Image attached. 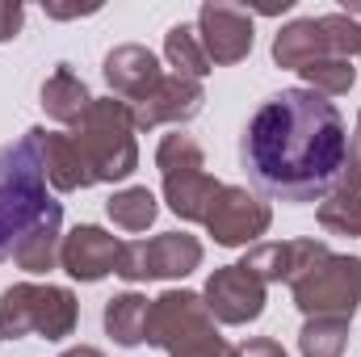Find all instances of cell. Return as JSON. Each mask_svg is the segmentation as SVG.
Masks as SVG:
<instances>
[{
    "label": "cell",
    "mask_w": 361,
    "mask_h": 357,
    "mask_svg": "<svg viewBox=\"0 0 361 357\" xmlns=\"http://www.w3.org/2000/svg\"><path fill=\"white\" fill-rule=\"evenodd\" d=\"M349 156V131L336 101L311 89H281L252 114L240 160L248 177L281 202H319L336 189Z\"/></svg>",
    "instance_id": "6da1fadb"
},
{
    "label": "cell",
    "mask_w": 361,
    "mask_h": 357,
    "mask_svg": "<svg viewBox=\"0 0 361 357\" xmlns=\"http://www.w3.org/2000/svg\"><path fill=\"white\" fill-rule=\"evenodd\" d=\"M51 202L55 198L47 193V177L30 135H21L17 143H4L0 147V261L13 257L17 240Z\"/></svg>",
    "instance_id": "7a4b0ae2"
},
{
    "label": "cell",
    "mask_w": 361,
    "mask_h": 357,
    "mask_svg": "<svg viewBox=\"0 0 361 357\" xmlns=\"http://www.w3.org/2000/svg\"><path fill=\"white\" fill-rule=\"evenodd\" d=\"M76 147L89 160L92 181H126L139 169V143H135V114L118 97H92L85 122L72 131Z\"/></svg>",
    "instance_id": "3957f363"
},
{
    "label": "cell",
    "mask_w": 361,
    "mask_h": 357,
    "mask_svg": "<svg viewBox=\"0 0 361 357\" xmlns=\"http://www.w3.org/2000/svg\"><path fill=\"white\" fill-rule=\"evenodd\" d=\"M294 290V307L311 320V315H332V320H353L361 307V257L349 253H328L324 261L298 273L290 282Z\"/></svg>",
    "instance_id": "277c9868"
},
{
    "label": "cell",
    "mask_w": 361,
    "mask_h": 357,
    "mask_svg": "<svg viewBox=\"0 0 361 357\" xmlns=\"http://www.w3.org/2000/svg\"><path fill=\"white\" fill-rule=\"evenodd\" d=\"M197 265H202V240L189 231H164L156 240L122 244L118 277L122 282H173V277H189Z\"/></svg>",
    "instance_id": "5b68a950"
},
{
    "label": "cell",
    "mask_w": 361,
    "mask_h": 357,
    "mask_svg": "<svg viewBox=\"0 0 361 357\" xmlns=\"http://www.w3.org/2000/svg\"><path fill=\"white\" fill-rule=\"evenodd\" d=\"M210 332H219V328H214V315H210V307L197 290H164L160 298H152L147 345H156L164 353H177L189 341L210 337Z\"/></svg>",
    "instance_id": "8992f818"
},
{
    "label": "cell",
    "mask_w": 361,
    "mask_h": 357,
    "mask_svg": "<svg viewBox=\"0 0 361 357\" xmlns=\"http://www.w3.org/2000/svg\"><path fill=\"white\" fill-rule=\"evenodd\" d=\"M273 223V210L269 202L248 189V185H223L210 214H206V231L214 236V244L223 248H248L257 244Z\"/></svg>",
    "instance_id": "52a82bcc"
},
{
    "label": "cell",
    "mask_w": 361,
    "mask_h": 357,
    "mask_svg": "<svg viewBox=\"0 0 361 357\" xmlns=\"http://www.w3.org/2000/svg\"><path fill=\"white\" fill-rule=\"evenodd\" d=\"M197 38H202V51H206L210 63L231 68V63H240V59L252 55L257 25H252L248 8L227 4V0H206L197 8Z\"/></svg>",
    "instance_id": "ba28073f"
},
{
    "label": "cell",
    "mask_w": 361,
    "mask_h": 357,
    "mask_svg": "<svg viewBox=\"0 0 361 357\" xmlns=\"http://www.w3.org/2000/svg\"><path fill=\"white\" fill-rule=\"evenodd\" d=\"M265 290H269V286L257 282L244 265H223L206 277L202 298H206L214 324L240 328V324H252V320L265 315Z\"/></svg>",
    "instance_id": "9c48e42d"
},
{
    "label": "cell",
    "mask_w": 361,
    "mask_h": 357,
    "mask_svg": "<svg viewBox=\"0 0 361 357\" xmlns=\"http://www.w3.org/2000/svg\"><path fill=\"white\" fill-rule=\"evenodd\" d=\"M118 257H122V240L109 236L97 223H80L63 236L59 248V269L76 282H101L109 273H118Z\"/></svg>",
    "instance_id": "30bf717a"
},
{
    "label": "cell",
    "mask_w": 361,
    "mask_h": 357,
    "mask_svg": "<svg viewBox=\"0 0 361 357\" xmlns=\"http://www.w3.org/2000/svg\"><path fill=\"white\" fill-rule=\"evenodd\" d=\"M328 257V244L324 240H315V236H298V240H269V244H252L248 253H244V261L240 265L248 269L257 282H294L298 273H307V269L315 265V261H324Z\"/></svg>",
    "instance_id": "8fae6325"
},
{
    "label": "cell",
    "mask_w": 361,
    "mask_h": 357,
    "mask_svg": "<svg viewBox=\"0 0 361 357\" xmlns=\"http://www.w3.org/2000/svg\"><path fill=\"white\" fill-rule=\"evenodd\" d=\"M206 105L202 80H185V76H164L156 92H147L139 105H130L135 114V131H156V126H180L193 122Z\"/></svg>",
    "instance_id": "7c38bea8"
},
{
    "label": "cell",
    "mask_w": 361,
    "mask_h": 357,
    "mask_svg": "<svg viewBox=\"0 0 361 357\" xmlns=\"http://www.w3.org/2000/svg\"><path fill=\"white\" fill-rule=\"evenodd\" d=\"M101 76H105V85H109V97H118V101H126V105H139L147 92H156V85L164 80V68H160V59H156L147 47L122 42V47H114V51L105 55Z\"/></svg>",
    "instance_id": "4fadbf2b"
},
{
    "label": "cell",
    "mask_w": 361,
    "mask_h": 357,
    "mask_svg": "<svg viewBox=\"0 0 361 357\" xmlns=\"http://www.w3.org/2000/svg\"><path fill=\"white\" fill-rule=\"evenodd\" d=\"M25 135H30V143H34V152H38V164H42L47 185H55L59 193H76V189L97 185L92 173H89V160H85V152L76 147L72 135L47 131V126H30Z\"/></svg>",
    "instance_id": "5bb4252c"
},
{
    "label": "cell",
    "mask_w": 361,
    "mask_h": 357,
    "mask_svg": "<svg viewBox=\"0 0 361 357\" xmlns=\"http://www.w3.org/2000/svg\"><path fill=\"white\" fill-rule=\"evenodd\" d=\"M59 248H63V206L51 202L30 223V231L17 240L13 261H17V269H25V273H51V269H59Z\"/></svg>",
    "instance_id": "9a60e30c"
},
{
    "label": "cell",
    "mask_w": 361,
    "mask_h": 357,
    "mask_svg": "<svg viewBox=\"0 0 361 357\" xmlns=\"http://www.w3.org/2000/svg\"><path fill=\"white\" fill-rule=\"evenodd\" d=\"M92 105V92L89 85L68 68V63H59L47 80H42V109H47V118L51 122H59V126H80L85 122V114H89Z\"/></svg>",
    "instance_id": "2e32d148"
},
{
    "label": "cell",
    "mask_w": 361,
    "mask_h": 357,
    "mask_svg": "<svg viewBox=\"0 0 361 357\" xmlns=\"http://www.w3.org/2000/svg\"><path fill=\"white\" fill-rule=\"evenodd\" d=\"M80 324V303L68 286H38L34 282V332L42 341H63Z\"/></svg>",
    "instance_id": "e0dca14e"
},
{
    "label": "cell",
    "mask_w": 361,
    "mask_h": 357,
    "mask_svg": "<svg viewBox=\"0 0 361 357\" xmlns=\"http://www.w3.org/2000/svg\"><path fill=\"white\" fill-rule=\"evenodd\" d=\"M319 55H328V38H324V30H319V17H298V21L281 25L277 38H273V63H277V68L302 72V68L315 63Z\"/></svg>",
    "instance_id": "ac0fdd59"
},
{
    "label": "cell",
    "mask_w": 361,
    "mask_h": 357,
    "mask_svg": "<svg viewBox=\"0 0 361 357\" xmlns=\"http://www.w3.org/2000/svg\"><path fill=\"white\" fill-rule=\"evenodd\" d=\"M105 332H109V341L114 345H122V349H135V345H143L147 341V320H152V298L147 294H139V290H122V294H114L109 303H105Z\"/></svg>",
    "instance_id": "d6986e66"
},
{
    "label": "cell",
    "mask_w": 361,
    "mask_h": 357,
    "mask_svg": "<svg viewBox=\"0 0 361 357\" xmlns=\"http://www.w3.org/2000/svg\"><path fill=\"white\" fill-rule=\"evenodd\" d=\"M219 189L223 185L210 177L206 169L202 173H180V177H164V202H169V210L177 219H185V223H206Z\"/></svg>",
    "instance_id": "ffe728a7"
},
{
    "label": "cell",
    "mask_w": 361,
    "mask_h": 357,
    "mask_svg": "<svg viewBox=\"0 0 361 357\" xmlns=\"http://www.w3.org/2000/svg\"><path fill=\"white\" fill-rule=\"evenodd\" d=\"M164 59H169V68H173V76H185V80H202V76H210V59H206V51H202V38H197V25H173L169 34H164Z\"/></svg>",
    "instance_id": "44dd1931"
},
{
    "label": "cell",
    "mask_w": 361,
    "mask_h": 357,
    "mask_svg": "<svg viewBox=\"0 0 361 357\" xmlns=\"http://www.w3.org/2000/svg\"><path fill=\"white\" fill-rule=\"evenodd\" d=\"M105 214L122 231H147L156 223V214H160V202H156V193L147 185H126L105 202Z\"/></svg>",
    "instance_id": "7402d4cb"
},
{
    "label": "cell",
    "mask_w": 361,
    "mask_h": 357,
    "mask_svg": "<svg viewBox=\"0 0 361 357\" xmlns=\"http://www.w3.org/2000/svg\"><path fill=\"white\" fill-rule=\"evenodd\" d=\"M315 219H319V227H324L328 236H349V240H357L361 236V193L336 185L332 193L319 198Z\"/></svg>",
    "instance_id": "603a6c76"
},
{
    "label": "cell",
    "mask_w": 361,
    "mask_h": 357,
    "mask_svg": "<svg viewBox=\"0 0 361 357\" xmlns=\"http://www.w3.org/2000/svg\"><path fill=\"white\" fill-rule=\"evenodd\" d=\"M345 349H349V320L311 315L298 332V353L302 357H345Z\"/></svg>",
    "instance_id": "cb8c5ba5"
},
{
    "label": "cell",
    "mask_w": 361,
    "mask_h": 357,
    "mask_svg": "<svg viewBox=\"0 0 361 357\" xmlns=\"http://www.w3.org/2000/svg\"><path fill=\"white\" fill-rule=\"evenodd\" d=\"M298 76L307 80L302 89L319 92V97H345V92L353 89V80H357V68H353V59L319 55V59H315V63H307Z\"/></svg>",
    "instance_id": "d4e9b609"
},
{
    "label": "cell",
    "mask_w": 361,
    "mask_h": 357,
    "mask_svg": "<svg viewBox=\"0 0 361 357\" xmlns=\"http://www.w3.org/2000/svg\"><path fill=\"white\" fill-rule=\"evenodd\" d=\"M34 332V282H17L0 294V341H21Z\"/></svg>",
    "instance_id": "484cf974"
},
{
    "label": "cell",
    "mask_w": 361,
    "mask_h": 357,
    "mask_svg": "<svg viewBox=\"0 0 361 357\" xmlns=\"http://www.w3.org/2000/svg\"><path fill=\"white\" fill-rule=\"evenodd\" d=\"M156 169H160L164 177L202 173V169H206V152H202V143H197L193 135L173 131V135H164V139H160V147H156Z\"/></svg>",
    "instance_id": "4316f807"
},
{
    "label": "cell",
    "mask_w": 361,
    "mask_h": 357,
    "mask_svg": "<svg viewBox=\"0 0 361 357\" xmlns=\"http://www.w3.org/2000/svg\"><path fill=\"white\" fill-rule=\"evenodd\" d=\"M319 30L328 38V55H341V59L361 55V21L353 13H324Z\"/></svg>",
    "instance_id": "83f0119b"
},
{
    "label": "cell",
    "mask_w": 361,
    "mask_h": 357,
    "mask_svg": "<svg viewBox=\"0 0 361 357\" xmlns=\"http://www.w3.org/2000/svg\"><path fill=\"white\" fill-rule=\"evenodd\" d=\"M169 357H231V345L219 332H210V337H197V341H189L185 349H177Z\"/></svg>",
    "instance_id": "f1b7e54d"
},
{
    "label": "cell",
    "mask_w": 361,
    "mask_h": 357,
    "mask_svg": "<svg viewBox=\"0 0 361 357\" xmlns=\"http://www.w3.org/2000/svg\"><path fill=\"white\" fill-rule=\"evenodd\" d=\"M345 189H357L361 193V114H357V131L349 139V156H345V173H341Z\"/></svg>",
    "instance_id": "f546056e"
},
{
    "label": "cell",
    "mask_w": 361,
    "mask_h": 357,
    "mask_svg": "<svg viewBox=\"0 0 361 357\" xmlns=\"http://www.w3.org/2000/svg\"><path fill=\"white\" fill-rule=\"evenodd\" d=\"M21 25H25V8L0 0V42H13V38L21 34Z\"/></svg>",
    "instance_id": "4dcf8cb0"
},
{
    "label": "cell",
    "mask_w": 361,
    "mask_h": 357,
    "mask_svg": "<svg viewBox=\"0 0 361 357\" xmlns=\"http://www.w3.org/2000/svg\"><path fill=\"white\" fill-rule=\"evenodd\" d=\"M231 357H290L273 337H252V341H244V345H235Z\"/></svg>",
    "instance_id": "1f68e13d"
},
{
    "label": "cell",
    "mask_w": 361,
    "mask_h": 357,
    "mask_svg": "<svg viewBox=\"0 0 361 357\" xmlns=\"http://www.w3.org/2000/svg\"><path fill=\"white\" fill-rule=\"evenodd\" d=\"M59 357H105L101 349H92V345H76V349H63Z\"/></svg>",
    "instance_id": "d6a6232c"
},
{
    "label": "cell",
    "mask_w": 361,
    "mask_h": 357,
    "mask_svg": "<svg viewBox=\"0 0 361 357\" xmlns=\"http://www.w3.org/2000/svg\"><path fill=\"white\" fill-rule=\"evenodd\" d=\"M51 17H76V13H97V8H47Z\"/></svg>",
    "instance_id": "836d02e7"
},
{
    "label": "cell",
    "mask_w": 361,
    "mask_h": 357,
    "mask_svg": "<svg viewBox=\"0 0 361 357\" xmlns=\"http://www.w3.org/2000/svg\"><path fill=\"white\" fill-rule=\"evenodd\" d=\"M357 13H361V8H353V17H357Z\"/></svg>",
    "instance_id": "e575fe53"
}]
</instances>
